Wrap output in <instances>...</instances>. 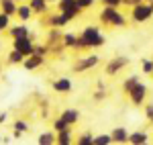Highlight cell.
Here are the masks:
<instances>
[{
    "label": "cell",
    "mask_w": 153,
    "mask_h": 145,
    "mask_svg": "<svg viewBox=\"0 0 153 145\" xmlns=\"http://www.w3.org/2000/svg\"><path fill=\"white\" fill-rule=\"evenodd\" d=\"M57 88H59V90H65V88H70V84H68V82H59Z\"/></svg>",
    "instance_id": "obj_1"
}]
</instances>
